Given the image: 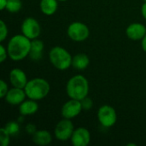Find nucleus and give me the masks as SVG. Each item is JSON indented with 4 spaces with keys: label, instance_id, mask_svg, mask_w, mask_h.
I'll return each instance as SVG.
<instances>
[{
    "label": "nucleus",
    "instance_id": "obj_1",
    "mask_svg": "<svg viewBox=\"0 0 146 146\" xmlns=\"http://www.w3.org/2000/svg\"><path fill=\"white\" fill-rule=\"evenodd\" d=\"M32 40L25 35L16 34L10 38L7 44V50L9 59L15 62L22 61L29 56Z\"/></svg>",
    "mask_w": 146,
    "mask_h": 146
},
{
    "label": "nucleus",
    "instance_id": "obj_2",
    "mask_svg": "<svg viewBox=\"0 0 146 146\" xmlns=\"http://www.w3.org/2000/svg\"><path fill=\"white\" fill-rule=\"evenodd\" d=\"M89 81L82 74L72 76L66 85V92L69 98L81 101L88 96Z\"/></svg>",
    "mask_w": 146,
    "mask_h": 146
},
{
    "label": "nucleus",
    "instance_id": "obj_3",
    "mask_svg": "<svg viewBox=\"0 0 146 146\" xmlns=\"http://www.w3.org/2000/svg\"><path fill=\"white\" fill-rule=\"evenodd\" d=\"M24 90L27 98L39 101L49 94L50 86L45 79L37 77L28 80Z\"/></svg>",
    "mask_w": 146,
    "mask_h": 146
},
{
    "label": "nucleus",
    "instance_id": "obj_4",
    "mask_svg": "<svg viewBox=\"0 0 146 146\" xmlns=\"http://www.w3.org/2000/svg\"><path fill=\"white\" fill-rule=\"evenodd\" d=\"M49 59L52 66L58 70L64 71L72 67L73 56L62 46L52 47L49 52Z\"/></svg>",
    "mask_w": 146,
    "mask_h": 146
},
{
    "label": "nucleus",
    "instance_id": "obj_5",
    "mask_svg": "<svg viewBox=\"0 0 146 146\" xmlns=\"http://www.w3.org/2000/svg\"><path fill=\"white\" fill-rule=\"evenodd\" d=\"M67 34L68 38L74 42H83L89 38L90 30L85 23L81 21H74L68 26Z\"/></svg>",
    "mask_w": 146,
    "mask_h": 146
},
{
    "label": "nucleus",
    "instance_id": "obj_6",
    "mask_svg": "<svg viewBox=\"0 0 146 146\" xmlns=\"http://www.w3.org/2000/svg\"><path fill=\"white\" fill-rule=\"evenodd\" d=\"M98 119L102 127L110 128L116 123L117 114L112 106L104 104L98 110Z\"/></svg>",
    "mask_w": 146,
    "mask_h": 146
},
{
    "label": "nucleus",
    "instance_id": "obj_7",
    "mask_svg": "<svg viewBox=\"0 0 146 146\" xmlns=\"http://www.w3.org/2000/svg\"><path fill=\"white\" fill-rule=\"evenodd\" d=\"M74 131V127L70 119L63 118L57 122L54 129V134L59 141H68L71 139L72 134Z\"/></svg>",
    "mask_w": 146,
    "mask_h": 146
},
{
    "label": "nucleus",
    "instance_id": "obj_8",
    "mask_svg": "<svg viewBox=\"0 0 146 146\" xmlns=\"http://www.w3.org/2000/svg\"><path fill=\"white\" fill-rule=\"evenodd\" d=\"M21 33L31 40L38 38L41 34V26L33 17H27L21 23Z\"/></svg>",
    "mask_w": 146,
    "mask_h": 146
},
{
    "label": "nucleus",
    "instance_id": "obj_9",
    "mask_svg": "<svg viewBox=\"0 0 146 146\" xmlns=\"http://www.w3.org/2000/svg\"><path fill=\"white\" fill-rule=\"evenodd\" d=\"M82 110L83 108L80 101L70 98L62 105L61 110V115L63 118L72 120L77 117L81 113Z\"/></svg>",
    "mask_w": 146,
    "mask_h": 146
},
{
    "label": "nucleus",
    "instance_id": "obj_10",
    "mask_svg": "<svg viewBox=\"0 0 146 146\" xmlns=\"http://www.w3.org/2000/svg\"><path fill=\"white\" fill-rule=\"evenodd\" d=\"M70 141L74 146H87L91 142V133L86 127H78L74 129Z\"/></svg>",
    "mask_w": 146,
    "mask_h": 146
},
{
    "label": "nucleus",
    "instance_id": "obj_11",
    "mask_svg": "<svg viewBox=\"0 0 146 146\" xmlns=\"http://www.w3.org/2000/svg\"><path fill=\"white\" fill-rule=\"evenodd\" d=\"M27 98V94L23 88L12 87L7 92L4 100L9 104L15 106V105H20L24 100H26Z\"/></svg>",
    "mask_w": 146,
    "mask_h": 146
},
{
    "label": "nucleus",
    "instance_id": "obj_12",
    "mask_svg": "<svg viewBox=\"0 0 146 146\" xmlns=\"http://www.w3.org/2000/svg\"><path fill=\"white\" fill-rule=\"evenodd\" d=\"M126 35L133 41L142 40L146 35V27L142 23L133 22L127 27Z\"/></svg>",
    "mask_w": 146,
    "mask_h": 146
},
{
    "label": "nucleus",
    "instance_id": "obj_13",
    "mask_svg": "<svg viewBox=\"0 0 146 146\" xmlns=\"http://www.w3.org/2000/svg\"><path fill=\"white\" fill-rule=\"evenodd\" d=\"M27 76L26 73L18 68H15L9 72V82L13 87L18 88H25L27 83Z\"/></svg>",
    "mask_w": 146,
    "mask_h": 146
},
{
    "label": "nucleus",
    "instance_id": "obj_14",
    "mask_svg": "<svg viewBox=\"0 0 146 146\" xmlns=\"http://www.w3.org/2000/svg\"><path fill=\"white\" fill-rule=\"evenodd\" d=\"M33 142L38 146L49 145L52 142V135L47 130H37L32 135Z\"/></svg>",
    "mask_w": 146,
    "mask_h": 146
},
{
    "label": "nucleus",
    "instance_id": "obj_15",
    "mask_svg": "<svg viewBox=\"0 0 146 146\" xmlns=\"http://www.w3.org/2000/svg\"><path fill=\"white\" fill-rule=\"evenodd\" d=\"M38 110V104L37 101L27 98V100H24L19 105V112L22 116H27L34 115Z\"/></svg>",
    "mask_w": 146,
    "mask_h": 146
},
{
    "label": "nucleus",
    "instance_id": "obj_16",
    "mask_svg": "<svg viewBox=\"0 0 146 146\" xmlns=\"http://www.w3.org/2000/svg\"><path fill=\"white\" fill-rule=\"evenodd\" d=\"M44 49V44L42 40H40L38 38L32 40L29 57L33 61L40 60L43 57Z\"/></svg>",
    "mask_w": 146,
    "mask_h": 146
},
{
    "label": "nucleus",
    "instance_id": "obj_17",
    "mask_svg": "<svg viewBox=\"0 0 146 146\" xmlns=\"http://www.w3.org/2000/svg\"><path fill=\"white\" fill-rule=\"evenodd\" d=\"M90 64L89 56L85 53H78L73 56L72 67L77 70H85Z\"/></svg>",
    "mask_w": 146,
    "mask_h": 146
},
{
    "label": "nucleus",
    "instance_id": "obj_18",
    "mask_svg": "<svg viewBox=\"0 0 146 146\" xmlns=\"http://www.w3.org/2000/svg\"><path fill=\"white\" fill-rule=\"evenodd\" d=\"M58 8V0H40L39 3V9L40 11L47 15H54Z\"/></svg>",
    "mask_w": 146,
    "mask_h": 146
},
{
    "label": "nucleus",
    "instance_id": "obj_19",
    "mask_svg": "<svg viewBox=\"0 0 146 146\" xmlns=\"http://www.w3.org/2000/svg\"><path fill=\"white\" fill-rule=\"evenodd\" d=\"M22 3L21 0H8L6 10L9 13H17L21 9Z\"/></svg>",
    "mask_w": 146,
    "mask_h": 146
},
{
    "label": "nucleus",
    "instance_id": "obj_20",
    "mask_svg": "<svg viewBox=\"0 0 146 146\" xmlns=\"http://www.w3.org/2000/svg\"><path fill=\"white\" fill-rule=\"evenodd\" d=\"M4 128L8 131V133L11 135V137L17 135L20 132V129H21L19 122L14 121H9L8 123H6L4 126Z\"/></svg>",
    "mask_w": 146,
    "mask_h": 146
},
{
    "label": "nucleus",
    "instance_id": "obj_21",
    "mask_svg": "<svg viewBox=\"0 0 146 146\" xmlns=\"http://www.w3.org/2000/svg\"><path fill=\"white\" fill-rule=\"evenodd\" d=\"M11 135L8 133V131L4 128V127L0 129V142L2 146H9L10 144Z\"/></svg>",
    "mask_w": 146,
    "mask_h": 146
},
{
    "label": "nucleus",
    "instance_id": "obj_22",
    "mask_svg": "<svg viewBox=\"0 0 146 146\" xmlns=\"http://www.w3.org/2000/svg\"><path fill=\"white\" fill-rule=\"evenodd\" d=\"M8 33H9V30H8L7 24L3 20L0 21V41L1 42H3L7 38Z\"/></svg>",
    "mask_w": 146,
    "mask_h": 146
},
{
    "label": "nucleus",
    "instance_id": "obj_23",
    "mask_svg": "<svg viewBox=\"0 0 146 146\" xmlns=\"http://www.w3.org/2000/svg\"><path fill=\"white\" fill-rule=\"evenodd\" d=\"M80 103H81V105H82V108L84 110H90L93 107V101L88 96L86 97L85 98H83L80 101Z\"/></svg>",
    "mask_w": 146,
    "mask_h": 146
},
{
    "label": "nucleus",
    "instance_id": "obj_24",
    "mask_svg": "<svg viewBox=\"0 0 146 146\" xmlns=\"http://www.w3.org/2000/svg\"><path fill=\"white\" fill-rule=\"evenodd\" d=\"M9 87H8V85L7 83L3 80H0V98H4L7 92H9Z\"/></svg>",
    "mask_w": 146,
    "mask_h": 146
},
{
    "label": "nucleus",
    "instance_id": "obj_25",
    "mask_svg": "<svg viewBox=\"0 0 146 146\" xmlns=\"http://www.w3.org/2000/svg\"><path fill=\"white\" fill-rule=\"evenodd\" d=\"M8 57H9V55H8L7 48H5L3 44H1L0 45V62L3 63Z\"/></svg>",
    "mask_w": 146,
    "mask_h": 146
},
{
    "label": "nucleus",
    "instance_id": "obj_26",
    "mask_svg": "<svg viewBox=\"0 0 146 146\" xmlns=\"http://www.w3.org/2000/svg\"><path fill=\"white\" fill-rule=\"evenodd\" d=\"M25 130L26 132L30 134V135H33L34 134V133L37 131V128H36V126L34 124H32V123H28L26 127H25Z\"/></svg>",
    "mask_w": 146,
    "mask_h": 146
},
{
    "label": "nucleus",
    "instance_id": "obj_27",
    "mask_svg": "<svg viewBox=\"0 0 146 146\" xmlns=\"http://www.w3.org/2000/svg\"><path fill=\"white\" fill-rule=\"evenodd\" d=\"M141 15L146 21V3H144L141 6Z\"/></svg>",
    "mask_w": 146,
    "mask_h": 146
},
{
    "label": "nucleus",
    "instance_id": "obj_28",
    "mask_svg": "<svg viewBox=\"0 0 146 146\" xmlns=\"http://www.w3.org/2000/svg\"><path fill=\"white\" fill-rule=\"evenodd\" d=\"M7 3H8V0H0V9L1 10H4L6 9Z\"/></svg>",
    "mask_w": 146,
    "mask_h": 146
},
{
    "label": "nucleus",
    "instance_id": "obj_29",
    "mask_svg": "<svg viewBox=\"0 0 146 146\" xmlns=\"http://www.w3.org/2000/svg\"><path fill=\"white\" fill-rule=\"evenodd\" d=\"M141 47H142L143 50L146 53V35L144 37V38L141 40Z\"/></svg>",
    "mask_w": 146,
    "mask_h": 146
},
{
    "label": "nucleus",
    "instance_id": "obj_30",
    "mask_svg": "<svg viewBox=\"0 0 146 146\" xmlns=\"http://www.w3.org/2000/svg\"><path fill=\"white\" fill-rule=\"evenodd\" d=\"M130 145L136 146V144H127V146H130Z\"/></svg>",
    "mask_w": 146,
    "mask_h": 146
},
{
    "label": "nucleus",
    "instance_id": "obj_31",
    "mask_svg": "<svg viewBox=\"0 0 146 146\" xmlns=\"http://www.w3.org/2000/svg\"><path fill=\"white\" fill-rule=\"evenodd\" d=\"M58 1H60V2H66V1H68V0H58Z\"/></svg>",
    "mask_w": 146,
    "mask_h": 146
},
{
    "label": "nucleus",
    "instance_id": "obj_32",
    "mask_svg": "<svg viewBox=\"0 0 146 146\" xmlns=\"http://www.w3.org/2000/svg\"><path fill=\"white\" fill-rule=\"evenodd\" d=\"M144 2H145V3H146V0H144Z\"/></svg>",
    "mask_w": 146,
    "mask_h": 146
}]
</instances>
